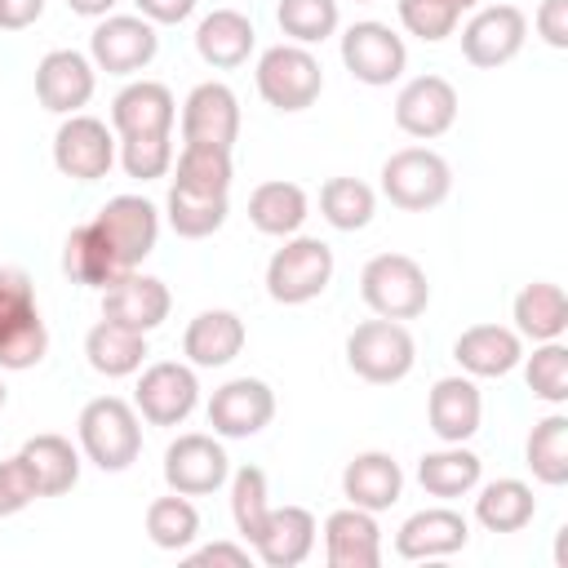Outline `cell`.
Masks as SVG:
<instances>
[{
    "label": "cell",
    "mask_w": 568,
    "mask_h": 568,
    "mask_svg": "<svg viewBox=\"0 0 568 568\" xmlns=\"http://www.w3.org/2000/svg\"><path fill=\"white\" fill-rule=\"evenodd\" d=\"M395 13H399V27H404L408 36H417V40H426V44L448 40V36L457 31V22H462V13H453V9L439 4V0H399Z\"/></svg>",
    "instance_id": "f6af8a7d"
},
{
    "label": "cell",
    "mask_w": 568,
    "mask_h": 568,
    "mask_svg": "<svg viewBox=\"0 0 568 568\" xmlns=\"http://www.w3.org/2000/svg\"><path fill=\"white\" fill-rule=\"evenodd\" d=\"M200 404V382L191 364L178 359H155L142 368L138 390H133V408L142 422L151 426H182Z\"/></svg>",
    "instance_id": "8fae6325"
},
{
    "label": "cell",
    "mask_w": 568,
    "mask_h": 568,
    "mask_svg": "<svg viewBox=\"0 0 568 568\" xmlns=\"http://www.w3.org/2000/svg\"><path fill=\"white\" fill-rule=\"evenodd\" d=\"M453 191V169L430 146H399L382 164V195L404 213H426Z\"/></svg>",
    "instance_id": "52a82bcc"
},
{
    "label": "cell",
    "mask_w": 568,
    "mask_h": 568,
    "mask_svg": "<svg viewBox=\"0 0 568 568\" xmlns=\"http://www.w3.org/2000/svg\"><path fill=\"white\" fill-rule=\"evenodd\" d=\"M524 462H528L537 484H546V488H564L568 484V417L564 413H546L528 430Z\"/></svg>",
    "instance_id": "d590c367"
},
{
    "label": "cell",
    "mask_w": 568,
    "mask_h": 568,
    "mask_svg": "<svg viewBox=\"0 0 568 568\" xmlns=\"http://www.w3.org/2000/svg\"><path fill=\"white\" fill-rule=\"evenodd\" d=\"M62 271H67L71 284H84V288H106L111 280L124 275V266H120L115 248L106 244V235L98 231V222H84V226H75L67 235V244H62Z\"/></svg>",
    "instance_id": "4dcf8cb0"
},
{
    "label": "cell",
    "mask_w": 568,
    "mask_h": 568,
    "mask_svg": "<svg viewBox=\"0 0 568 568\" xmlns=\"http://www.w3.org/2000/svg\"><path fill=\"white\" fill-rule=\"evenodd\" d=\"M120 164L129 178L151 182L173 169V133H142V138H120Z\"/></svg>",
    "instance_id": "ee69618b"
},
{
    "label": "cell",
    "mask_w": 568,
    "mask_h": 568,
    "mask_svg": "<svg viewBox=\"0 0 568 568\" xmlns=\"http://www.w3.org/2000/svg\"><path fill=\"white\" fill-rule=\"evenodd\" d=\"M453 359L466 377H506L524 359V337L506 324H470L453 342Z\"/></svg>",
    "instance_id": "d4e9b609"
},
{
    "label": "cell",
    "mask_w": 568,
    "mask_h": 568,
    "mask_svg": "<svg viewBox=\"0 0 568 568\" xmlns=\"http://www.w3.org/2000/svg\"><path fill=\"white\" fill-rule=\"evenodd\" d=\"M115 4H120V0H67V9L80 13V18H106Z\"/></svg>",
    "instance_id": "816d5d0a"
},
{
    "label": "cell",
    "mask_w": 568,
    "mask_h": 568,
    "mask_svg": "<svg viewBox=\"0 0 568 568\" xmlns=\"http://www.w3.org/2000/svg\"><path fill=\"white\" fill-rule=\"evenodd\" d=\"M75 435H80V453L106 475L129 470L138 462V453H142V417L120 395L89 399L80 408V417H75Z\"/></svg>",
    "instance_id": "7a4b0ae2"
},
{
    "label": "cell",
    "mask_w": 568,
    "mask_h": 568,
    "mask_svg": "<svg viewBox=\"0 0 568 568\" xmlns=\"http://www.w3.org/2000/svg\"><path fill=\"white\" fill-rule=\"evenodd\" d=\"M320 213L337 231H364L373 222V213H377V195L359 178H328L320 186Z\"/></svg>",
    "instance_id": "f35d334b"
},
{
    "label": "cell",
    "mask_w": 568,
    "mask_h": 568,
    "mask_svg": "<svg viewBox=\"0 0 568 568\" xmlns=\"http://www.w3.org/2000/svg\"><path fill=\"white\" fill-rule=\"evenodd\" d=\"M178 102L169 84L160 80H129L111 98V129L115 138H142V133H173Z\"/></svg>",
    "instance_id": "7402d4cb"
},
{
    "label": "cell",
    "mask_w": 568,
    "mask_h": 568,
    "mask_svg": "<svg viewBox=\"0 0 568 568\" xmlns=\"http://www.w3.org/2000/svg\"><path fill=\"white\" fill-rule=\"evenodd\" d=\"M532 27L550 49H568V0H541Z\"/></svg>",
    "instance_id": "7dc6e473"
},
{
    "label": "cell",
    "mask_w": 568,
    "mask_h": 568,
    "mask_svg": "<svg viewBox=\"0 0 568 568\" xmlns=\"http://www.w3.org/2000/svg\"><path fill=\"white\" fill-rule=\"evenodd\" d=\"M333 248L315 235H284L266 262V293L280 306H306L333 284Z\"/></svg>",
    "instance_id": "5b68a950"
},
{
    "label": "cell",
    "mask_w": 568,
    "mask_h": 568,
    "mask_svg": "<svg viewBox=\"0 0 568 568\" xmlns=\"http://www.w3.org/2000/svg\"><path fill=\"white\" fill-rule=\"evenodd\" d=\"M439 4H448L453 13H466V9H479V0H439Z\"/></svg>",
    "instance_id": "f5cc1de1"
},
{
    "label": "cell",
    "mask_w": 568,
    "mask_h": 568,
    "mask_svg": "<svg viewBox=\"0 0 568 568\" xmlns=\"http://www.w3.org/2000/svg\"><path fill=\"white\" fill-rule=\"evenodd\" d=\"M342 62H346V71H351L359 84L386 89V84H395V80L404 75V67H408V44H404V36H395L386 22L364 18V22H351V27L342 31Z\"/></svg>",
    "instance_id": "30bf717a"
},
{
    "label": "cell",
    "mask_w": 568,
    "mask_h": 568,
    "mask_svg": "<svg viewBox=\"0 0 568 568\" xmlns=\"http://www.w3.org/2000/svg\"><path fill=\"white\" fill-rule=\"evenodd\" d=\"M470 541V524L462 510L453 506H426L417 515H408L395 532V555L399 559H444L457 555Z\"/></svg>",
    "instance_id": "44dd1931"
},
{
    "label": "cell",
    "mask_w": 568,
    "mask_h": 568,
    "mask_svg": "<svg viewBox=\"0 0 568 568\" xmlns=\"http://www.w3.org/2000/svg\"><path fill=\"white\" fill-rule=\"evenodd\" d=\"M359 297L382 320H417L430 306V280L408 253H377L359 271Z\"/></svg>",
    "instance_id": "3957f363"
},
{
    "label": "cell",
    "mask_w": 568,
    "mask_h": 568,
    "mask_svg": "<svg viewBox=\"0 0 568 568\" xmlns=\"http://www.w3.org/2000/svg\"><path fill=\"white\" fill-rule=\"evenodd\" d=\"M315 515L306 506H271L257 541H253V555L266 564V568H297L311 559L315 550Z\"/></svg>",
    "instance_id": "cb8c5ba5"
},
{
    "label": "cell",
    "mask_w": 568,
    "mask_h": 568,
    "mask_svg": "<svg viewBox=\"0 0 568 568\" xmlns=\"http://www.w3.org/2000/svg\"><path fill=\"white\" fill-rule=\"evenodd\" d=\"M253 44H257V31H253L248 13H240V9H213V13H204L200 27H195V53H200L213 71H235V67H244L248 53H253Z\"/></svg>",
    "instance_id": "83f0119b"
},
{
    "label": "cell",
    "mask_w": 568,
    "mask_h": 568,
    "mask_svg": "<svg viewBox=\"0 0 568 568\" xmlns=\"http://www.w3.org/2000/svg\"><path fill=\"white\" fill-rule=\"evenodd\" d=\"M253 80H257L262 102L275 106V111H284V115L315 106V98L324 93V67H320V58L306 44H293V40L262 49Z\"/></svg>",
    "instance_id": "8992f818"
},
{
    "label": "cell",
    "mask_w": 568,
    "mask_h": 568,
    "mask_svg": "<svg viewBox=\"0 0 568 568\" xmlns=\"http://www.w3.org/2000/svg\"><path fill=\"white\" fill-rule=\"evenodd\" d=\"M133 4L155 27H178V22H186L195 13V0H133Z\"/></svg>",
    "instance_id": "681fc988"
},
{
    "label": "cell",
    "mask_w": 568,
    "mask_h": 568,
    "mask_svg": "<svg viewBox=\"0 0 568 568\" xmlns=\"http://www.w3.org/2000/svg\"><path fill=\"white\" fill-rule=\"evenodd\" d=\"M271 515V501H266V475L257 466H240L231 475V519H235V532L253 546L262 524Z\"/></svg>",
    "instance_id": "7bdbcfd3"
},
{
    "label": "cell",
    "mask_w": 568,
    "mask_h": 568,
    "mask_svg": "<svg viewBox=\"0 0 568 568\" xmlns=\"http://www.w3.org/2000/svg\"><path fill=\"white\" fill-rule=\"evenodd\" d=\"M146 537L160 550H186V546H195V537H200V510H195V501L186 493H173V488H169V497H155L146 506Z\"/></svg>",
    "instance_id": "74e56055"
},
{
    "label": "cell",
    "mask_w": 568,
    "mask_h": 568,
    "mask_svg": "<svg viewBox=\"0 0 568 568\" xmlns=\"http://www.w3.org/2000/svg\"><path fill=\"white\" fill-rule=\"evenodd\" d=\"M510 320H515V333L528 337V342H559L564 328H568V297H564L559 284L532 280L515 293Z\"/></svg>",
    "instance_id": "f546056e"
},
{
    "label": "cell",
    "mask_w": 568,
    "mask_h": 568,
    "mask_svg": "<svg viewBox=\"0 0 568 568\" xmlns=\"http://www.w3.org/2000/svg\"><path fill=\"white\" fill-rule=\"evenodd\" d=\"M324 559L328 568H377L382 564V528L373 510L342 506L324 519Z\"/></svg>",
    "instance_id": "603a6c76"
},
{
    "label": "cell",
    "mask_w": 568,
    "mask_h": 568,
    "mask_svg": "<svg viewBox=\"0 0 568 568\" xmlns=\"http://www.w3.org/2000/svg\"><path fill=\"white\" fill-rule=\"evenodd\" d=\"M355 4H368V0H355Z\"/></svg>",
    "instance_id": "11a10c76"
},
{
    "label": "cell",
    "mask_w": 568,
    "mask_h": 568,
    "mask_svg": "<svg viewBox=\"0 0 568 568\" xmlns=\"http://www.w3.org/2000/svg\"><path fill=\"white\" fill-rule=\"evenodd\" d=\"M306 213H311L306 191H302L297 182H284V178L262 182V186H253V195H248V222H253L262 235H275V240L297 235L302 222H306Z\"/></svg>",
    "instance_id": "d6a6232c"
},
{
    "label": "cell",
    "mask_w": 568,
    "mask_h": 568,
    "mask_svg": "<svg viewBox=\"0 0 568 568\" xmlns=\"http://www.w3.org/2000/svg\"><path fill=\"white\" fill-rule=\"evenodd\" d=\"M36 497H40V484H36L31 466L22 462V453L4 457V462H0V515H18V510H27Z\"/></svg>",
    "instance_id": "bcb514c9"
},
{
    "label": "cell",
    "mask_w": 568,
    "mask_h": 568,
    "mask_svg": "<svg viewBox=\"0 0 568 568\" xmlns=\"http://www.w3.org/2000/svg\"><path fill=\"white\" fill-rule=\"evenodd\" d=\"M84 359L102 377H133V373H142V359H146V333L102 315L84 333Z\"/></svg>",
    "instance_id": "f1b7e54d"
},
{
    "label": "cell",
    "mask_w": 568,
    "mask_h": 568,
    "mask_svg": "<svg viewBox=\"0 0 568 568\" xmlns=\"http://www.w3.org/2000/svg\"><path fill=\"white\" fill-rule=\"evenodd\" d=\"M240 138V98L222 80H204L182 102V142L200 146H235Z\"/></svg>",
    "instance_id": "ac0fdd59"
},
{
    "label": "cell",
    "mask_w": 568,
    "mask_h": 568,
    "mask_svg": "<svg viewBox=\"0 0 568 568\" xmlns=\"http://www.w3.org/2000/svg\"><path fill=\"white\" fill-rule=\"evenodd\" d=\"M342 493H346V501L351 506H359V510H390L395 501H399V493H404V470H399V462L390 457V453H382V448H368V453H355L351 462H346V470H342Z\"/></svg>",
    "instance_id": "4316f807"
},
{
    "label": "cell",
    "mask_w": 568,
    "mask_h": 568,
    "mask_svg": "<svg viewBox=\"0 0 568 568\" xmlns=\"http://www.w3.org/2000/svg\"><path fill=\"white\" fill-rule=\"evenodd\" d=\"M248 546H235V541H213V546H200L186 555L191 568H204V564H226V568H248Z\"/></svg>",
    "instance_id": "c3c4849f"
},
{
    "label": "cell",
    "mask_w": 568,
    "mask_h": 568,
    "mask_svg": "<svg viewBox=\"0 0 568 568\" xmlns=\"http://www.w3.org/2000/svg\"><path fill=\"white\" fill-rule=\"evenodd\" d=\"M18 453L31 466L36 484H40V497H62V493H71L80 484V453H75V444L67 435H53V430L31 435Z\"/></svg>",
    "instance_id": "836d02e7"
},
{
    "label": "cell",
    "mask_w": 568,
    "mask_h": 568,
    "mask_svg": "<svg viewBox=\"0 0 568 568\" xmlns=\"http://www.w3.org/2000/svg\"><path fill=\"white\" fill-rule=\"evenodd\" d=\"M226 479H231V457H226V448L217 444V435L191 430V435H178V439L164 448V484H169L173 493L209 497V493H217Z\"/></svg>",
    "instance_id": "7c38bea8"
},
{
    "label": "cell",
    "mask_w": 568,
    "mask_h": 568,
    "mask_svg": "<svg viewBox=\"0 0 568 568\" xmlns=\"http://www.w3.org/2000/svg\"><path fill=\"white\" fill-rule=\"evenodd\" d=\"M532 515H537V497L524 479H493L475 497V519L488 532H519L532 524Z\"/></svg>",
    "instance_id": "e575fe53"
},
{
    "label": "cell",
    "mask_w": 568,
    "mask_h": 568,
    "mask_svg": "<svg viewBox=\"0 0 568 568\" xmlns=\"http://www.w3.org/2000/svg\"><path fill=\"white\" fill-rule=\"evenodd\" d=\"M479 475H484V462L466 444H444L435 453H422V462H417V484L430 497H439V501H453V497L475 493L479 488Z\"/></svg>",
    "instance_id": "1f68e13d"
},
{
    "label": "cell",
    "mask_w": 568,
    "mask_h": 568,
    "mask_svg": "<svg viewBox=\"0 0 568 568\" xmlns=\"http://www.w3.org/2000/svg\"><path fill=\"white\" fill-rule=\"evenodd\" d=\"M173 311V297H169V284L155 280V275H142V271H124L120 280H111L102 288V315L115 320V324H129L138 333H151L169 320Z\"/></svg>",
    "instance_id": "d6986e66"
},
{
    "label": "cell",
    "mask_w": 568,
    "mask_h": 568,
    "mask_svg": "<svg viewBox=\"0 0 568 568\" xmlns=\"http://www.w3.org/2000/svg\"><path fill=\"white\" fill-rule=\"evenodd\" d=\"M98 231L106 235V244L115 248L124 271H138L160 240V209L146 195H115L98 209Z\"/></svg>",
    "instance_id": "5bb4252c"
},
{
    "label": "cell",
    "mask_w": 568,
    "mask_h": 568,
    "mask_svg": "<svg viewBox=\"0 0 568 568\" xmlns=\"http://www.w3.org/2000/svg\"><path fill=\"white\" fill-rule=\"evenodd\" d=\"M244 351V320L226 306L200 311L182 333V355L191 368H226Z\"/></svg>",
    "instance_id": "484cf974"
},
{
    "label": "cell",
    "mask_w": 568,
    "mask_h": 568,
    "mask_svg": "<svg viewBox=\"0 0 568 568\" xmlns=\"http://www.w3.org/2000/svg\"><path fill=\"white\" fill-rule=\"evenodd\" d=\"M426 422L439 444H466L484 422V395H479L475 377H466V373L439 377L426 395Z\"/></svg>",
    "instance_id": "ffe728a7"
},
{
    "label": "cell",
    "mask_w": 568,
    "mask_h": 568,
    "mask_svg": "<svg viewBox=\"0 0 568 568\" xmlns=\"http://www.w3.org/2000/svg\"><path fill=\"white\" fill-rule=\"evenodd\" d=\"M275 417V390L262 377H231L209 399V426L217 439H248Z\"/></svg>",
    "instance_id": "9a60e30c"
},
{
    "label": "cell",
    "mask_w": 568,
    "mask_h": 568,
    "mask_svg": "<svg viewBox=\"0 0 568 568\" xmlns=\"http://www.w3.org/2000/svg\"><path fill=\"white\" fill-rule=\"evenodd\" d=\"M346 364L368 386H395L417 364V342L404 328V320H364L346 337Z\"/></svg>",
    "instance_id": "277c9868"
},
{
    "label": "cell",
    "mask_w": 568,
    "mask_h": 568,
    "mask_svg": "<svg viewBox=\"0 0 568 568\" xmlns=\"http://www.w3.org/2000/svg\"><path fill=\"white\" fill-rule=\"evenodd\" d=\"M98 89V67L80 49H49L36 62V98L53 115H75Z\"/></svg>",
    "instance_id": "2e32d148"
},
{
    "label": "cell",
    "mask_w": 568,
    "mask_h": 568,
    "mask_svg": "<svg viewBox=\"0 0 568 568\" xmlns=\"http://www.w3.org/2000/svg\"><path fill=\"white\" fill-rule=\"evenodd\" d=\"M53 164L62 178H75V182L106 178L115 164V129L84 111L62 115V124L53 133Z\"/></svg>",
    "instance_id": "9c48e42d"
},
{
    "label": "cell",
    "mask_w": 568,
    "mask_h": 568,
    "mask_svg": "<svg viewBox=\"0 0 568 568\" xmlns=\"http://www.w3.org/2000/svg\"><path fill=\"white\" fill-rule=\"evenodd\" d=\"M226 213H231L226 195H204V191L169 186V200H164V217H169L173 235H182V240H209L213 231H222Z\"/></svg>",
    "instance_id": "8d00e7d4"
},
{
    "label": "cell",
    "mask_w": 568,
    "mask_h": 568,
    "mask_svg": "<svg viewBox=\"0 0 568 568\" xmlns=\"http://www.w3.org/2000/svg\"><path fill=\"white\" fill-rule=\"evenodd\" d=\"M519 364H524V382L537 399H546L555 408L568 399V346L564 342H532V355H524Z\"/></svg>",
    "instance_id": "b9f144b4"
},
{
    "label": "cell",
    "mask_w": 568,
    "mask_h": 568,
    "mask_svg": "<svg viewBox=\"0 0 568 568\" xmlns=\"http://www.w3.org/2000/svg\"><path fill=\"white\" fill-rule=\"evenodd\" d=\"M453 120H457V89L444 75H430V71L413 75L395 93V124L408 138H422V142L444 138L453 129Z\"/></svg>",
    "instance_id": "e0dca14e"
},
{
    "label": "cell",
    "mask_w": 568,
    "mask_h": 568,
    "mask_svg": "<svg viewBox=\"0 0 568 568\" xmlns=\"http://www.w3.org/2000/svg\"><path fill=\"white\" fill-rule=\"evenodd\" d=\"M528 40V18L519 4H484L462 27V58L479 71L506 67Z\"/></svg>",
    "instance_id": "4fadbf2b"
},
{
    "label": "cell",
    "mask_w": 568,
    "mask_h": 568,
    "mask_svg": "<svg viewBox=\"0 0 568 568\" xmlns=\"http://www.w3.org/2000/svg\"><path fill=\"white\" fill-rule=\"evenodd\" d=\"M44 13V0H0V31H27Z\"/></svg>",
    "instance_id": "f907efd6"
},
{
    "label": "cell",
    "mask_w": 568,
    "mask_h": 568,
    "mask_svg": "<svg viewBox=\"0 0 568 568\" xmlns=\"http://www.w3.org/2000/svg\"><path fill=\"white\" fill-rule=\"evenodd\" d=\"M155 53H160V36L155 22H146L142 13H106L89 36V58L106 75H138L142 67L155 62Z\"/></svg>",
    "instance_id": "ba28073f"
},
{
    "label": "cell",
    "mask_w": 568,
    "mask_h": 568,
    "mask_svg": "<svg viewBox=\"0 0 568 568\" xmlns=\"http://www.w3.org/2000/svg\"><path fill=\"white\" fill-rule=\"evenodd\" d=\"M275 22L293 44L311 49V44H324L337 31L342 9H337V0H280L275 4Z\"/></svg>",
    "instance_id": "60d3db41"
},
{
    "label": "cell",
    "mask_w": 568,
    "mask_h": 568,
    "mask_svg": "<svg viewBox=\"0 0 568 568\" xmlns=\"http://www.w3.org/2000/svg\"><path fill=\"white\" fill-rule=\"evenodd\" d=\"M231 178H235V169H231V151H226V146H200V142H182L173 186L204 191V195H226V191H231Z\"/></svg>",
    "instance_id": "ab89813d"
},
{
    "label": "cell",
    "mask_w": 568,
    "mask_h": 568,
    "mask_svg": "<svg viewBox=\"0 0 568 568\" xmlns=\"http://www.w3.org/2000/svg\"><path fill=\"white\" fill-rule=\"evenodd\" d=\"M4 399H9V386H4V377H0V408H4Z\"/></svg>",
    "instance_id": "db71d44e"
},
{
    "label": "cell",
    "mask_w": 568,
    "mask_h": 568,
    "mask_svg": "<svg viewBox=\"0 0 568 568\" xmlns=\"http://www.w3.org/2000/svg\"><path fill=\"white\" fill-rule=\"evenodd\" d=\"M49 328L40 320L36 284L22 266H0V368L27 373L44 359Z\"/></svg>",
    "instance_id": "6da1fadb"
}]
</instances>
